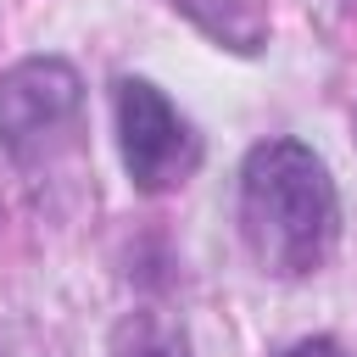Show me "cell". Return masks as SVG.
Returning <instances> with one entry per match:
<instances>
[{"label":"cell","instance_id":"3","mask_svg":"<svg viewBox=\"0 0 357 357\" xmlns=\"http://www.w3.org/2000/svg\"><path fill=\"white\" fill-rule=\"evenodd\" d=\"M112 128H117V162L139 195L184 190L206 156L195 123L162 95V84L123 73L112 84Z\"/></svg>","mask_w":357,"mask_h":357},{"label":"cell","instance_id":"1","mask_svg":"<svg viewBox=\"0 0 357 357\" xmlns=\"http://www.w3.org/2000/svg\"><path fill=\"white\" fill-rule=\"evenodd\" d=\"M234 223L251 262L273 279H312L340 245V190L307 139H257L240 162Z\"/></svg>","mask_w":357,"mask_h":357},{"label":"cell","instance_id":"5","mask_svg":"<svg viewBox=\"0 0 357 357\" xmlns=\"http://www.w3.org/2000/svg\"><path fill=\"white\" fill-rule=\"evenodd\" d=\"M279 357H346V346L335 335H307V340H290Z\"/></svg>","mask_w":357,"mask_h":357},{"label":"cell","instance_id":"4","mask_svg":"<svg viewBox=\"0 0 357 357\" xmlns=\"http://www.w3.org/2000/svg\"><path fill=\"white\" fill-rule=\"evenodd\" d=\"M106 357H195V346H190L184 318H173L162 307H134L112 324Z\"/></svg>","mask_w":357,"mask_h":357},{"label":"cell","instance_id":"6","mask_svg":"<svg viewBox=\"0 0 357 357\" xmlns=\"http://www.w3.org/2000/svg\"><path fill=\"white\" fill-rule=\"evenodd\" d=\"M0 357H11V340H6V335H0Z\"/></svg>","mask_w":357,"mask_h":357},{"label":"cell","instance_id":"2","mask_svg":"<svg viewBox=\"0 0 357 357\" xmlns=\"http://www.w3.org/2000/svg\"><path fill=\"white\" fill-rule=\"evenodd\" d=\"M84 123V78L61 56H22L0 73V156L17 173H50Z\"/></svg>","mask_w":357,"mask_h":357}]
</instances>
